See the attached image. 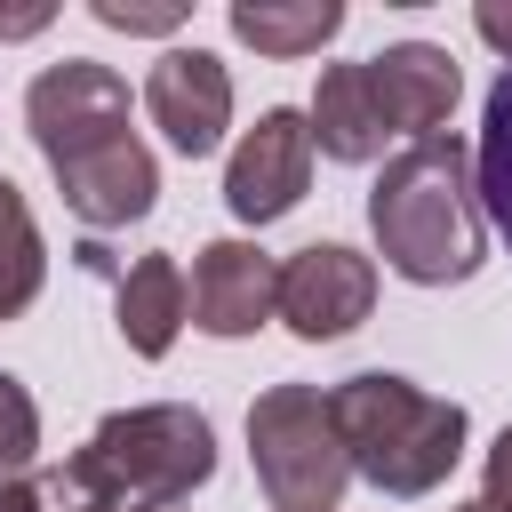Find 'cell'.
Here are the masks:
<instances>
[{"instance_id": "obj_8", "label": "cell", "mask_w": 512, "mask_h": 512, "mask_svg": "<svg viewBox=\"0 0 512 512\" xmlns=\"http://www.w3.org/2000/svg\"><path fill=\"white\" fill-rule=\"evenodd\" d=\"M144 112L184 160H208L224 144V128H232V72L208 48H168L152 64V80H144Z\"/></svg>"}, {"instance_id": "obj_5", "label": "cell", "mask_w": 512, "mask_h": 512, "mask_svg": "<svg viewBox=\"0 0 512 512\" xmlns=\"http://www.w3.org/2000/svg\"><path fill=\"white\" fill-rule=\"evenodd\" d=\"M24 120H32V144L48 160H64V152L104 144V136L128 128V80L96 56H64L24 88Z\"/></svg>"}, {"instance_id": "obj_1", "label": "cell", "mask_w": 512, "mask_h": 512, "mask_svg": "<svg viewBox=\"0 0 512 512\" xmlns=\"http://www.w3.org/2000/svg\"><path fill=\"white\" fill-rule=\"evenodd\" d=\"M368 232L376 256L416 280V288H456L488 256V216H480V176L464 136H424L400 144L368 192Z\"/></svg>"}, {"instance_id": "obj_2", "label": "cell", "mask_w": 512, "mask_h": 512, "mask_svg": "<svg viewBox=\"0 0 512 512\" xmlns=\"http://www.w3.org/2000/svg\"><path fill=\"white\" fill-rule=\"evenodd\" d=\"M336 408V432H344V456L368 488L384 496H432L456 456H464V408L392 376V368H360L328 392Z\"/></svg>"}, {"instance_id": "obj_18", "label": "cell", "mask_w": 512, "mask_h": 512, "mask_svg": "<svg viewBox=\"0 0 512 512\" xmlns=\"http://www.w3.org/2000/svg\"><path fill=\"white\" fill-rule=\"evenodd\" d=\"M32 448H40V408H32V392L0 368V480H16V472L32 464Z\"/></svg>"}, {"instance_id": "obj_19", "label": "cell", "mask_w": 512, "mask_h": 512, "mask_svg": "<svg viewBox=\"0 0 512 512\" xmlns=\"http://www.w3.org/2000/svg\"><path fill=\"white\" fill-rule=\"evenodd\" d=\"M96 24H112V32H176L184 8L176 0H96Z\"/></svg>"}, {"instance_id": "obj_11", "label": "cell", "mask_w": 512, "mask_h": 512, "mask_svg": "<svg viewBox=\"0 0 512 512\" xmlns=\"http://www.w3.org/2000/svg\"><path fill=\"white\" fill-rule=\"evenodd\" d=\"M368 80H376V104L392 120V136L424 144V136H448V112H456V56L432 48V40H392L384 56H368Z\"/></svg>"}, {"instance_id": "obj_25", "label": "cell", "mask_w": 512, "mask_h": 512, "mask_svg": "<svg viewBox=\"0 0 512 512\" xmlns=\"http://www.w3.org/2000/svg\"><path fill=\"white\" fill-rule=\"evenodd\" d=\"M152 512H176V504H152Z\"/></svg>"}, {"instance_id": "obj_13", "label": "cell", "mask_w": 512, "mask_h": 512, "mask_svg": "<svg viewBox=\"0 0 512 512\" xmlns=\"http://www.w3.org/2000/svg\"><path fill=\"white\" fill-rule=\"evenodd\" d=\"M120 336H128V352L136 360H160L168 344H176V328H184V312H192V288H184V272H176V256H136L128 272H120Z\"/></svg>"}, {"instance_id": "obj_7", "label": "cell", "mask_w": 512, "mask_h": 512, "mask_svg": "<svg viewBox=\"0 0 512 512\" xmlns=\"http://www.w3.org/2000/svg\"><path fill=\"white\" fill-rule=\"evenodd\" d=\"M376 304V264L344 240H312L280 264V320L304 336V344H336L368 320Z\"/></svg>"}, {"instance_id": "obj_16", "label": "cell", "mask_w": 512, "mask_h": 512, "mask_svg": "<svg viewBox=\"0 0 512 512\" xmlns=\"http://www.w3.org/2000/svg\"><path fill=\"white\" fill-rule=\"evenodd\" d=\"M48 280V248H40V224L24 208V192L0 176V320H16Z\"/></svg>"}, {"instance_id": "obj_17", "label": "cell", "mask_w": 512, "mask_h": 512, "mask_svg": "<svg viewBox=\"0 0 512 512\" xmlns=\"http://www.w3.org/2000/svg\"><path fill=\"white\" fill-rule=\"evenodd\" d=\"M32 496H40V512H128V496L112 488V472H104L88 448H72L64 464H48V472L32 480Z\"/></svg>"}, {"instance_id": "obj_21", "label": "cell", "mask_w": 512, "mask_h": 512, "mask_svg": "<svg viewBox=\"0 0 512 512\" xmlns=\"http://www.w3.org/2000/svg\"><path fill=\"white\" fill-rule=\"evenodd\" d=\"M472 24H480V40H488V48H504V56H512V8H504V0H488Z\"/></svg>"}, {"instance_id": "obj_14", "label": "cell", "mask_w": 512, "mask_h": 512, "mask_svg": "<svg viewBox=\"0 0 512 512\" xmlns=\"http://www.w3.org/2000/svg\"><path fill=\"white\" fill-rule=\"evenodd\" d=\"M336 32V0H232V40H248L256 56H320Z\"/></svg>"}, {"instance_id": "obj_23", "label": "cell", "mask_w": 512, "mask_h": 512, "mask_svg": "<svg viewBox=\"0 0 512 512\" xmlns=\"http://www.w3.org/2000/svg\"><path fill=\"white\" fill-rule=\"evenodd\" d=\"M0 512H40V496H32V480H0Z\"/></svg>"}, {"instance_id": "obj_24", "label": "cell", "mask_w": 512, "mask_h": 512, "mask_svg": "<svg viewBox=\"0 0 512 512\" xmlns=\"http://www.w3.org/2000/svg\"><path fill=\"white\" fill-rule=\"evenodd\" d=\"M456 512H488V504H456Z\"/></svg>"}, {"instance_id": "obj_22", "label": "cell", "mask_w": 512, "mask_h": 512, "mask_svg": "<svg viewBox=\"0 0 512 512\" xmlns=\"http://www.w3.org/2000/svg\"><path fill=\"white\" fill-rule=\"evenodd\" d=\"M40 24H48V8H0V40H24Z\"/></svg>"}, {"instance_id": "obj_10", "label": "cell", "mask_w": 512, "mask_h": 512, "mask_svg": "<svg viewBox=\"0 0 512 512\" xmlns=\"http://www.w3.org/2000/svg\"><path fill=\"white\" fill-rule=\"evenodd\" d=\"M272 312H280V264L256 240H208L192 264V328L256 336Z\"/></svg>"}, {"instance_id": "obj_4", "label": "cell", "mask_w": 512, "mask_h": 512, "mask_svg": "<svg viewBox=\"0 0 512 512\" xmlns=\"http://www.w3.org/2000/svg\"><path fill=\"white\" fill-rule=\"evenodd\" d=\"M88 456L112 472V488L128 496V512L152 504H184L208 472H216V432L200 408L184 400H152V408H120L88 432Z\"/></svg>"}, {"instance_id": "obj_6", "label": "cell", "mask_w": 512, "mask_h": 512, "mask_svg": "<svg viewBox=\"0 0 512 512\" xmlns=\"http://www.w3.org/2000/svg\"><path fill=\"white\" fill-rule=\"evenodd\" d=\"M304 184H312V120L288 112V104L256 112V128L224 160V208L240 224H272L304 200Z\"/></svg>"}, {"instance_id": "obj_12", "label": "cell", "mask_w": 512, "mask_h": 512, "mask_svg": "<svg viewBox=\"0 0 512 512\" xmlns=\"http://www.w3.org/2000/svg\"><path fill=\"white\" fill-rule=\"evenodd\" d=\"M304 120H312V152H328V160H344V168H360V160H376V152L392 144V120H384V104H376L368 64H328Z\"/></svg>"}, {"instance_id": "obj_3", "label": "cell", "mask_w": 512, "mask_h": 512, "mask_svg": "<svg viewBox=\"0 0 512 512\" xmlns=\"http://www.w3.org/2000/svg\"><path fill=\"white\" fill-rule=\"evenodd\" d=\"M248 456H256V480H264L272 512H336V496L352 480V456H344V432H336V408H328L320 384L256 392Z\"/></svg>"}, {"instance_id": "obj_9", "label": "cell", "mask_w": 512, "mask_h": 512, "mask_svg": "<svg viewBox=\"0 0 512 512\" xmlns=\"http://www.w3.org/2000/svg\"><path fill=\"white\" fill-rule=\"evenodd\" d=\"M56 184H64V208L88 224V232H112V224H136L152 200H160V168L152 152L136 144V128L104 136V144H80L64 160H48Z\"/></svg>"}, {"instance_id": "obj_20", "label": "cell", "mask_w": 512, "mask_h": 512, "mask_svg": "<svg viewBox=\"0 0 512 512\" xmlns=\"http://www.w3.org/2000/svg\"><path fill=\"white\" fill-rule=\"evenodd\" d=\"M480 504H488V512H512V424L496 432V448H488V464H480Z\"/></svg>"}, {"instance_id": "obj_15", "label": "cell", "mask_w": 512, "mask_h": 512, "mask_svg": "<svg viewBox=\"0 0 512 512\" xmlns=\"http://www.w3.org/2000/svg\"><path fill=\"white\" fill-rule=\"evenodd\" d=\"M472 176H480V216L504 232L512 248V64L496 72L488 104H480V144H472Z\"/></svg>"}]
</instances>
